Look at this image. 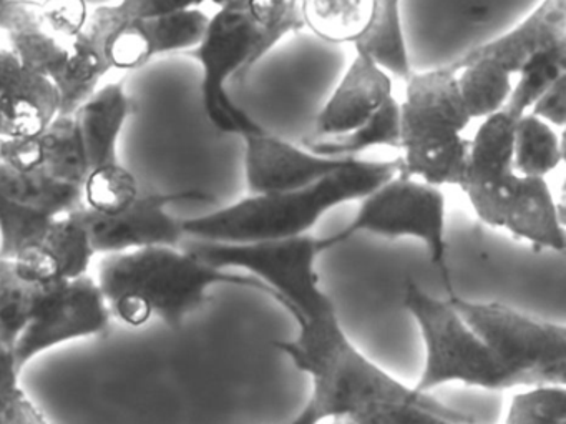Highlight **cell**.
I'll use <instances>...</instances> for the list:
<instances>
[{"label":"cell","instance_id":"cell-22","mask_svg":"<svg viewBox=\"0 0 566 424\" xmlns=\"http://www.w3.org/2000/svg\"><path fill=\"white\" fill-rule=\"evenodd\" d=\"M400 115L443 122L460 132H465L472 122L457 85V74L449 65L412 72L406 79V97L400 104Z\"/></svg>","mask_w":566,"mask_h":424},{"label":"cell","instance_id":"cell-9","mask_svg":"<svg viewBox=\"0 0 566 424\" xmlns=\"http://www.w3.org/2000/svg\"><path fill=\"white\" fill-rule=\"evenodd\" d=\"M256 41V25L247 8L220 9L210 19L203 42L193 51L203 69L205 114L218 131L243 137L263 128L234 104L227 91L233 75L243 77L251 71Z\"/></svg>","mask_w":566,"mask_h":424},{"label":"cell","instance_id":"cell-20","mask_svg":"<svg viewBox=\"0 0 566 424\" xmlns=\"http://www.w3.org/2000/svg\"><path fill=\"white\" fill-rule=\"evenodd\" d=\"M81 39L108 72L135 71L154 59L147 24L132 19L118 4L88 11Z\"/></svg>","mask_w":566,"mask_h":424},{"label":"cell","instance_id":"cell-30","mask_svg":"<svg viewBox=\"0 0 566 424\" xmlns=\"http://www.w3.org/2000/svg\"><path fill=\"white\" fill-rule=\"evenodd\" d=\"M565 74L566 44L533 55L516 72L518 81L513 84L512 94L503 111L515 121L523 114H528L533 104Z\"/></svg>","mask_w":566,"mask_h":424},{"label":"cell","instance_id":"cell-3","mask_svg":"<svg viewBox=\"0 0 566 424\" xmlns=\"http://www.w3.org/2000/svg\"><path fill=\"white\" fill-rule=\"evenodd\" d=\"M400 172V161H356L310 187L251 194L205 217L181 220L185 237L210 244H253L310 234L333 208L363 200Z\"/></svg>","mask_w":566,"mask_h":424},{"label":"cell","instance_id":"cell-25","mask_svg":"<svg viewBox=\"0 0 566 424\" xmlns=\"http://www.w3.org/2000/svg\"><path fill=\"white\" fill-rule=\"evenodd\" d=\"M463 104L472 121H485L505 108L513 75L496 62L482 59L453 71Z\"/></svg>","mask_w":566,"mask_h":424},{"label":"cell","instance_id":"cell-10","mask_svg":"<svg viewBox=\"0 0 566 424\" xmlns=\"http://www.w3.org/2000/svg\"><path fill=\"white\" fill-rule=\"evenodd\" d=\"M111 321V308L97 278L87 273L41 285L38 310L14 347L19 368L24 370L39 354L69 341L107 333Z\"/></svg>","mask_w":566,"mask_h":424},{"label":"cell","instance_id":"cell-33","mask_svg":"<svg viewBox=\"0 0 566 424\" xmlns=\"http://www.w3.org/2000/svg\"><path fill=\"white\" fill-rule=\"evenodd\" d=\"M210 19L200 8H197L145 22L150 32L154 58L195 51L207 35Z\"/></svg>","mask_w":566,"mask_h":424},{"label":"cell","instance_id":"cell-39","mask_svg":"<svg viewBox=\"0 0 566 424\" xmlns=\"http://www.w3.org/2000/svg\"><path fill=\"white\" fill-rule=\"evenodd\" d=\"M287 424H317V423H314L313 417H311V414L307 413L306 407H303V410H301V413L297 414V416L294 417V420ZM319 424H324V423H319ZM329 424H344V423H343V421H329Z\"/></svg>","mask_w":566,"mask_h":424},{"label":"cell","instance_id":"cell-31","mask_svg":"<svg viewBox=\"0 0 566 424\" xmlns=\"http://www.w3.org/2000/svg\"><path fill=\"white\" fill-rule=\"evenodd\" d=\"M142 185L124 164L104 165L88 172L84 187V205L97 214L114 217L137 201Z\"/></svg>","mask_w":566,"mask_h":424},{"label":"cell","instance_id":"cell-42","mask_svg":"<svg viewBox=\"0 0 566 424\" xmlns=\"http://www.w3.org/2000/svg\"><path fill=\"white\" fill-rule=\"evenodd\" d=\"M297 2H301V0H297Z\"/></svg>","mask_w":566,"mask_h":424},{"label":"cell","instance_id":"cell-6","mask_svg":"<svg viewBox=\"0 0 566 424\" xmlns=\"http://www.w3.org/2000/svg\"><path fill=\"white\" fill-rule=\"evenodd\" d=\"M449 300L479 334L515 386L566 384V328L496 301Z\"/></svg>","mask_w":566,"mask_h":424},{"label":"cell","instance_id":"cell-27","mask_svg":"<svg viewBox=\"0 0 566 424\" xmlns=\"http://www.w3.org/2000/svg\"><path fill=\"white\" fill-rule=\"evenodd\" d=\"M562 161V142L555 127L530 112L516 118L513 128V165L516 174L545 178L558 168Z\"/></svg>","mask_w":566,"mask_h":424},{"label":"cell","instance_id":"cell-13","mask_svg":"<svg viewBox=\"0 0 566 424\" xmlns=\"http://www.w3.org/2000/svg\"><path fill=\"white\" fill-rule=\"evenodd\" d=\"M244 174L251 194L296 190L323 180L350 158L323 157L270 132L243 135Z\"/></svg>","mask_w":566,"mask_h":424},{"label":"cell","instance_id":"cell-15","mask_svg":"<svg viewBox=\"0 0 566 424\" xmlns=\"http://www.w3.org/2000/svg\"><path fill=\"white\" fill-rule=\"evenodd\" d=\"M59 114L57 87L29 71L8 44H0V138L34 137Z\"/></svg>","mask_w":566,"mask_h":424},{"label":"cell","instance_id":"cell-4","mask_svg":"<svg viewBox=\"0 0 566 424\" xmlns=\"http://www.w3.org/2000/svg\"><path fill=\"white\" fill-rule=\"evenodd\" d=\"M403 307L419 327L426 348L422 374L413 390L429 394L447 383L490 391L515 386L449 298L442 300L419 285L409 283L403 293Z\"/></svg>","mask_w":566,"mask_h":424},{"label":"cell","instance_id":"cell-36","mask_svg":"<svg viewBox=\"0 0 566 424\" xmlns=\"http://www.w3.org/2000/svg\"><path fill=\"white\" fill-rule=\"evenodd\" d=\"M21 371L14 350L0 341V421L14 401L24 393L19 383Z\"/></svg>","mask_w":566,"mask_h":424},{"label":"cell","instance_id":"cell-23","mask_svg":"<svg viewBox=\"0 0 566 424\" xmlns=\"http://www.w3.org/2000/svg\"><path fill=\"white\" fill-rule=\"evenodd\" d=\"M354 49L373 58L389 75L406 81L412 74L400 0H373L369 24Z\"/></svg>","mask_w":566,"mask_h":424},{"label":"cell","instance_id":"cell-34","mask_svg":"<svg viewBox=\"0 0 566 424\" xmlns=\"http://www.w3.org/2000/svg\"><path fill=\"white\" fill-rule=\"evenodd\" d=\"M503 424H566L565 386L542 384L516 394Z\"/></svg>","mask_w":566,"mask_h":424},{"label":"cell","instance_id":"cell-19","mask_svg":"<svg viewBox=\"0 0 566 424\" xmlns=\"http://www.w3.org/2000/svg\"><path fill=\"white\" fill-rule=\"evenodd\" d=\"M493 228H502L520 240L546 250L565 251L566 234L562 214L548 182L520 175L506 195Z\"/></svg>","mask_w":566,"mask_h":424},{"label":"cell","instance_id":"cell-26","mask_svg":"<svg viewBox=\"0 0 566 424\" xmlns=\"http://www.w3.org/2000/svg\"><path fill=\"white\" fill-rule=\"evenodd\" d=\"M304 28L333 44H354L369 24L373 0H301Z\"/></svg>","mask_w":566,"mask_h":424},{"label":"cell","instance_id":"cell-24","mask_svg":"<svg viewBox=\"0 0 566 424\" xmlns=\"http://www.w3.org/2000/svg\"><path fill=\"white\" fill-rule=\"evenodd\" d=\"M374 147H400V102L396 97H390L374 117L349 134L304 141L307 151L333 158H353Z\"/></svg>","mask_w":566,"mask_h":424},{"label":"cell","instance_id":"cell-1","mask_svg":"<svg viewBox=\"0 0 566 424\" xmlns=\"http://www.w3.org/2000/svg\"><path fill=\"white\" fill-rule=\"evenodd\" d=\"M294 307L291 317L300 334L274 347L311 378L313 391L304 407L314 423L343 421L382 401L429 396L400 383L354 344L321 287L307 291Z\"/></svg>","mask_w":566,"mask_h":424},{"label":"cell","instance_id":"cell-12","mask_svg":"<svg viewBox=\"0 0 566 424\" xmlns=\"http://www.w3.org/2000/svg\"><path fill=\"white\" fill-rule=\"evenodd\" d=\"M513 128L515 118L499 112L482 122L469 145L460 188L476 217L489 227L518 177L513 165Z\"/></svg>","mask_w":566,"mask_h":424},{"label":"cell","instance_id":"cell-41","mask_svg":"<svg viewBox=\"0 0 566 424\" xmlns=\"http://www.w3.org/2000/svg\"><path fill=\"white\" fill-rule=\"evenodd\" d=\"M9 0H0V9L4 8L8 4Z\"/></svg>","mask_w":566,"mask_h":424},{"label":"cell","instance_id":"cell-32","mask_svg":"<svg viewBox=\"0 0 566 424\" xmlns=\"http://www.w3.org/2000/svg\"><path fill=\"white\" fill-rule=\"evenodd\" d=\"M254 25L258 41L251 58V69L291 32L304 28L303 14L297 0H250L247 6Z\"/></svg>","mask_w":566,"mask_h":424},{"label":"cell","instance_id":"cell-21","mask_svg":"<svg viewBox=\"0 0 566 424\" xmlns=\"http://www.w3.org/2000/svg\"><path fill=\"white\" fill-rule=\"evenodd\" d=\"M132 112H134V104L124 84L115 82L97 89L72 114L81 135L88 172L104 165L120 164L118 142H120L122 128Z\"/></svg>","mask_w":566,"mask_h":424},{"label":"cell","instance_id":"cell-5","mask_svg":"<svg viewBox=\"0 0 566 424\" xmlns=\"http://www.w3.org/2000/svg\"><path fill=\"white\" fill-rule=\"evenodd\" d=\"M0 32L29 71L57 87L59 115L74 114L108 74L81 34H65L49 21L39 0H9L0 9Z\"/></svg>","mask_w":566,"mask_h":424},{"label":"cell","instance_id":"cell-17","mask_svg":"<svg viewBox=\"0 0 566 424\" xmlns=\"http://www.w3.org/2000/svg\"><path fill=\"white\" fill-rule=\"evenodd\" d=\"M390 97H394L392 75L373 58L356 51V58L317 114L313 137H337L356 131Z\"/></svg>","mask_w":566,"mask_h":424},{"label":"cell","instance_id":"cell-28","mask_svg":"<svg viewBox=\"0 0 566 424\" xmlns=\"http://www.w3.org/2000/svg\"><path fill=\"white\" fill-rule=\"evenodd\" d=\"M41 285L19 277L12 258L0 257V341L14 350L38 310Z\"/></svg>","mask_w":566,"mask_h":424},{"label":"cell","instance_id":"cell-2","mask_svg":"<svg viewBox=\"0 0 566 424\" xmlns=\"http://www.w3.org/2000/svg\"><path fill=\"white\" fill-rule=\"evenodd\" d=\"M97 281L112 318L130 328L145 327L155 318L180 327L218 285L254 288L280 303L277 294L258 278L220 270L191 251L165 245L104 255Z\"/></svg>","mask_w":566,"mask_h":424},{"label":"cell","instance_id":"cell-35","mask_svg":"<svg viewBox=\"0 0 566 424\" xmlns=\"http://www.w3.org/2000/svg\"><path fill=\"white\" fill-rule=\"evenodd\" d=\"M207 0H120L122 11L135 21L147 22L174 12L200 8Z\"/></svg>","mask_w":566,"mask_h":424},{"label":"cell","instance_id":"cell-18","mask_svg":"<svg viewBox=\"0 0 566 424\" xmlns=\"http://www.w3.org/2000/svg\"><path fill=\"white\" fill-rule=\"evenodd\" d=\"M563 44H566V0H542L515 28L476 45L449 64V69L457 71L469 62L489 59L515 77L533 55Z\"/></svg>","mask_w":566,"mask_h":424},{"label":"cell","instance_id":"cell-7","mask_svg":"<svg viewBox=\"0 0 566 424\" xmlns=\"http://www.w3.org/2000/svg\"><path fill=\"white\" fill-rule=\"evenodd\" d=\"M87 175L82 145L34 170L0 162V257H14L55 218L84 207Z\"/></svg>","mask_w":566,"mask_h":424},{"label":"cell","instance_id":"cell-11","mask_svg":"<svg viewBox=\"0 0 566 424\" xmlns=\"http://www.w3.org/2000/svg\"><path fill=\"white\" fill-rule=\"evenodd\" d=\"M201 192L160 194L142 188L137 201L124 214L107 217L91 208H77L97 255L122 254L147 247H178L185 234L181 220L168 214V207L177 201L203 200Z\"/></svg>","mask_w":566,"mask_h":424},{"label":"cell","instance_id":"cell-38","mask_svg":"<svg viewBox=\"0 0 566 424\" xmlns=\"http://www.w3.org/2000/svg\"><path fill=\"white\" fill-rule=\"evenodd\" d=\"M0 424H51V421L24 391L9 407Z\"/></svg>","mask_w":566,"mask_h":424},{"label":"cell","instance_id":"cell-40","mask_svg":"<svg viewBox=\"0 0 566 424\" xmlns=\"http://www.w3.org/2000/svg\"><path fill=\"white\" fill-rule=\"evenodd\" d=\"M213 4H217L220 9L228 8H247L250 0H211Z\"/></svg>","mask_w":566,"mask_h":424},{"label":"cell","instance_id":"cell-14","mask_svg":"<svg viewBox=\"0 0 566 424\" xmlns=\"http://www.w3.org/2000/svg\"><path fill=\"white\" fill-rule=\"evenodd\" d=\"M77 210L55 218L34 240L15 251V271L32 285H52L84 277L95 258Z\"/></svg>","mask_w":566,"mask_h":424},{"label":"cell","instance_id":"cell-37","mask_svg":"<svg viewBox=\"0 0 566 424\" xmlns=\"http://www.w3.org/2000/svg\"><path fill=\"white\" fill-rule=\"evenodd\" d=\"M530 114L542 118L552 127H563L566 122V74L559 77L530 108Z\"/></svg>","mask_w":566,"mask_h":424},{"label":"cell","instance_id":"cell-8","mask_svg":"<svg viewBox=\"0 0 566 424\" xmlns=\"http://www.w3.org/2000/svg\"><path fill=\"white\" fill-rule=\"evenodd\" d=\"M357 234L422 241L430 263L439 268L447 290L452 293L447 270V200L442 188L399 172L363 198L347 227L333 237L319 238L321 250H329Z\"/></svg>","mask_w":566,"mask_h":424},{"label":"cell","instance_id":"cell-16","mask_svg":"<svg viewBox=\"0 0 566 424\" xmlns=\"http://www.w3.org/2000/svg\"><path fill=\"white\" fill-rule=\"evenodd\" d=\"M470 141L463 132L437 121L400 115V174L436 187H460Z\"/></svg>","mask_w":566,"mask_h":424},{"label":"cell","instance_id":"cell-29","mask_svg":"<svg viewBox=\"0 0 566 424\" xmlns=\"http://www.w3.org/2000/svg\"><path fill=\"white\" fill-rule=\"evenodd\" d=\"M344 424H473L472 417L450 410L432 396L420 400H396L374 403L353 416L343 420Z\"/></svg>","mask_w":566,"mask_h":424}]
</instances>
